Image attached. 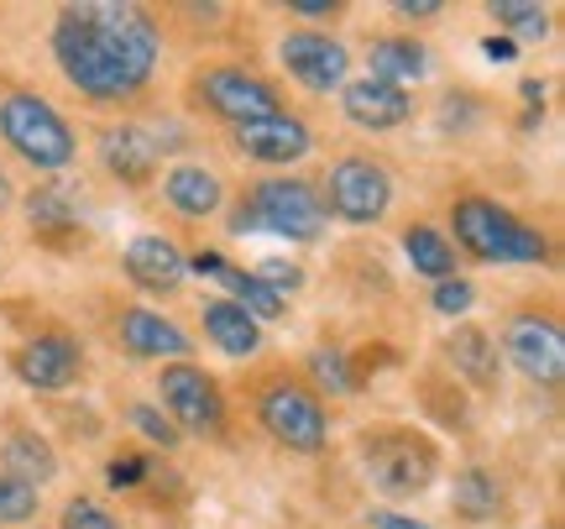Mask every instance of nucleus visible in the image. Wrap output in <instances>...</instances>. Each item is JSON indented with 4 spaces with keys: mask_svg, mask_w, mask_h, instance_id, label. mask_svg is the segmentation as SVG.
<instances>
[{
    "mask_svg": "<svg viewBox=\"0 0 565 529\" xmlns=\"http://www.w3.org/2000/svg\"><path fill=\"white\" fill-rule=\"evenodd\" d=\"M162 414L179 425V435H221L225 430V393L221 378L200 362H162L158 367Z\"/></svg>",
    "mask_w": 565,
    "mask_h": 529,
    "instance_id": "9",
    "label": "nucleus"
},
{
    "mask_svg": "<svg viewBox=\"0 0 565 529\" xmlns=\"http://www.w3.org/2000/svg\"><path fill=\"white\" fill-rule=\"evenodd\" d=\"M58 529H121V519L105 509V504H95V498H68L58 514Z\"/></svg>",
    "mask_w": 565,
    "mask_h": 529,
    "instance_id": "31",
    "label": "nucleus"
},
{
    "mask_svg": "<svg viewBox=\"0 0 565 529\" xmlns=\"http://www.w3.org/2000/svg\"><path fill=\"white\" fill-rule=\"evenodd\" d=\"M121 273L126 284L141 288V294H179L183 278H189V257H183V246L173 236H162V231H141L131 236L121 252Z\"/></svg>",
    "mask_w": 565,
    "mask_h": 529,
    "instance_id": "14",
    "label": "nucleus"
},
{
    "mask_svg": "<svg viewBox=\"0 0 565 529\" xmlns=\"http://www.w3.org/2000/svg\"><path fill=\"white\" fill-rule=\"evenodd\" d=\"M26 221L42 242H63L68 231H79V204L68 194V183H38L26 194Z\"/></svg>",
    "mask_w": 565,
    "mask_h": 529,
    "instance_id": "26",
    "label": "nucleus"
},
{
    "mask_svg": "<svg viewBox=\"0 0 565 529\" xmlns=\"http://www.w3.org/2000/svg\"><path fill=\"white\" fill-rule=\"evenodd\" d=\"M524 100H545V84H540V80H524Z\"/></svg>",
    "mask_w": 565,
    "mask_h": 529,
    "instance_id": "39",
    "label": "nucleus"
},
{
    "mask_svg": "<svg viewBox=\"0 0 565 529\" xmlns=\"http://www.w3.org/2000/svg\"><path fill=\"white\" fill-rule=\"evenodd\" d=\"M482 53H487V59H513L519 47H513V38H487V42H482Z\"/></svg>",
    "mask_w": 565,
    "mask_h": 529,
    "instance_id": "38",
    "label": "nucleus"
},
{
    "mask_svg": "<svg viewBox=\"0 0 565 529\" xmlns=\"http://www.w3.org/2000/svg\"><path fill=\"white\" fill-rule=\"evenodd\" d=\"M116 336H121V351L131 362H162V357L168 362H189L194 357V341L168 315H158L147 305H126L121 320H116Z\"/></svg>",
    "mask_w": 565,
    "mask_h": 529,
    "instance_id": "15",
    "label": "nucleus"
},
{
    "mask_svg": "<svg viewBox=\"0 0 565 529\" xmlns=\"http://www.w3.org/2000/svg\"><path fill=\"white\" fill-rule=\"evenodd\" d=\"M404 257L414 263V273H419V278H429V284L456 278V246H450V236H445L440 225L408 221L404 225Z\"/></svg>",
    "mask_w": 565,
    "mask_h": 529,
    "instance_id": "24",
    "label": "nucleus"
},
{
    "mask_svg": "<svg viewBox=\"0 0 565 529\" xmlns=\"http://www.w3.org/2000/svg\"><path fill=\"white\" fill-rule=\"evenodd\" d=\"M450 509H456V519H466V525L498 519V514H503V483H498V472L461 467L456 472V488H450Z\"/></svg>",
    "mask_w": 565,
    "mask_h": 529,
    "instance_id": "25",
    "label": "nucleus"
},
{
    "mask_svg": "<svg viewBox=\"0 0 565 529\" xmlns=\"http://www.w3.org/2000/svg\"><path fill=\"white\" fill-rule=\"evenodd\" d=\"M288 11H294V17H309V21H324V17H341L345 6L341 0H288Z\"/></svg>",
    "mask_w": 565,
    "mask_h": 529,
    "instance_id": "36",
    "label": "nucleus"
},
{
    "mask_svg": "<svg viewBox=\"0 0 565 529\" xmlns=\"http://www.w3.org/2000/svg\"><path fill=\"white\" fill-rule=\"evenodd\" d=\"M42 509V493L26 488V483H17L11 472H0V525H32Z\"/></svg>",
    "mask_w": 565,
    "mask_h": 529,
    "instance_id": "30",
    "label": "nucleus"
},
{
    "mask_svg": "<svg viewBox=\"0 0 565 529\" xmlns=\"http://www.w3.org/2000/svg\"><path fill=\"white\" fill-rule=\"evenodd\" d=\"M100 163L126 189H147L158 179V142L141 126H110V131H100Z\"/></svg>",
    "mask_w": 565,
    "mask_h": 529,
    "instance_id": "18",
    "label": "nucleus"
},
{
    "mask_svg": "<svg viewBox=\"0 0 565 529\" xmlns=\"http://www.w3.org/2000/svg\"><path fill=\"white\" fill-rule=\"evenodd\" d=\"M0 462H6V472H11L17 483H26V488H38V493H42V483L58 477V451H53V441L38 435V430H11V435L0 441Z\"/></svg>",
    "mask_w": 565,
    "mask_h": 529,
    "instance_id": "22",
    "label": "nucleus"
},
{
    "mask_svg": "<svg viewBox=\"0 0 565 529\" xmlns=\"http://www.w3.org/2000/svg\"><path fill=\"white\" fill-rule=\"evenodd\" d=\"M487 17L498 21V32H519V38H550V11L545 6H524V0H492Z\"/></svg>",
    "mask_w": 565,
    "mask_h": 529,
    "instance_id": "28",
    "label": "nucleus"
},
{
    "mask_svg": "<svg viewBox=\"0 0 565 529\" xmlns=\"http://www.w3.org/2000/svg\"><path fill=\"white\" fill-rule=\"evenodd\" d=\"M471 305H477V288H471V278H461V273L445 278V284H435V294H429V309H435V315H450V320L466 315Z\"/></svg>",
    "mask_w": 565,
    "mask_h": 529,
    "instance_id": "33",
    "label": "nucleus"
},
{
    "mask_svg": "<svg viewBox=\"0 0 565 529\" xmlns=\"http://www.w3.org/2000/svg\"><path fill=\"white\" fill-rule=\"evenodd\" d=\"M200 330L221 357H236V362H246V357L263 351V326H257L242 305H231V299H204L200 305Z\"/></svg>",
    "mask_w": 565,
    "mask_h": 529,
    "instance_id": "20",
    "label": "nucleus"
},
{
    "mask_svg": "<svg viewBox=\"0 0 565 529\" xmlns=\"http://www.w3.org/2000/svg\"><path fill=\"white\" fill-rule=\"evenodd\" d=\"M366 525H372V529H435V525H424V519L398 514V509H372V514H366Z\"/></svg>",
    "mask_w": 565,
    "mask_h": 529,
    "instance_id": "35",
    "label": "nucleus"
},
{
    "mask_svg": "<svg viewBox=\"0 0 565 529\" xmlns=\"http://www.w3.org/2000/svg\"><path fill=\"white\" fill-rule=\"evenodd\" d=\"M162 200L173 204L183 221H210V215H221L225 183L221 173H210L204 163H179L162 173Z\"/></svg>",
    "mask_w": 565,
    "mask_h": 529,
    "instance_id": "21",
    "label": "nucleus"
},
{
    "mask_svg": "<svg viewBox=\"0 0 565 529\" xmlns=\"http://www.w3.org/2000/svg\"><path fill=\"white\" fill-rule=\"evenodd\" d=\"M450 231L471 263H503V267H534L550 263V236L524 215H513L508 204L487 200V194H461L450 200Z\"/></svg>",
    "mask_w": 565,
    "mask_h": 529,
    "instance_id": "2",
    "label": "nucleus"
},
{
    "mask_svg": "<svg viewBox=\"0 0 565 529\" xmlns=\"http://www.w3.org/2000/svg\"><path fill=\"white\" fill-rule=\"evenodd\" d=\"M126 425L137 430L147 446H158V451H179V446H183L179 425H173V420H168L158 404H147V399H137V404L126 409Z\"/></svg>",
    "mask_w": 565,
    "mask_h": 529,
    "instance_id": "29",
    "label": "nucleus"
},
{
    "mask_svg": "<svg viewBox=\"0 0 565 529\" xmlns=\"http://www.w3.org/2000/svg\"><path fill=\"white\" fill-rule=\"evenodd\" d=\"M393 11H398V17H408V21H429V17H440L445 6H440V0H398Z\"/></svg>",
    "mask_w": 565,
    "mask_h": 529,
    "instance_id": "37",
    "label": "nucleus"
},
{
    "mask_svg": "<svg viewBox=\"0 0 565 529\" xmlns=\"http://www.w3.org/2000/svg\"><path fill=\"white\" fill-rule=\"evenodd\" d=\"M503 357L529 383L540 388H561L565 378V336H561V320L555 309H513L503 326Z\"/></svg>",
    "mask_w": 565,
    "mask_h": 529,
    "instance_id": "10",
    "label": "nucleus"
},
{
    "mask_svg": "<svg viewBox=\"0 0 565 529\" xmlns=\"http://www.w3.org/2000/svg\"><path fill=\"white\" fill-rule=\"evenodd\" d=\"M215 284L225 288L221 299H231V305H242L257 326H267V320H282L288 315V299L282 294H273V288L257 278V273H246V267H236V263H221L215 273H210Z\"/></svg>",
    "mask_w": 565,
    "mask_h": 529,
    "instance_id": "23",
    "label": "nucleus"
},
{
    "mask_svg": "<svg viewBox=\"0 0 565 529\" xmlns=\"http://www.w3.org/2000/svg\"><path fill=\"white\" fill-rule=\"evenodd\" d=\"M320 189V204L324 215H335V221L345 225H377L393 210V173H387L377 158H362V152H351V158H341V163H330V173H324V183H315Z\"/></svg>",
    "mask_w": 565,
    "mask_h": 529,
    "instance_id": "8",
    "label": "nucleus"
},
{
    "mask_svg": "<svg viewBox=\"0 0 565 529\" xmlns=\"http://www.w3.org/2000/svg\"><path fill=\"white\" fill-rule=\"evenodd\" d=\"M11 204V179H6V168H0V210Z\"/></svg>",
    "mask_w": 565,
    "mask_h": 529,
    "instance_id": "40",
    "label": "nucleus"
},
{
    "mask_svg": "<svg viewBox=\"0 0 565 529\" xmlns=\"http://www.w3.org/2000/svg\"><path fill=\"white\" fill-rule=\"evenodd\" d=\"M341 116L351 126H362V131H398L414 116V95L362 74V80L341 84Z\"/></svg>",
    "mask_w": 565,
    "mask_h": 529,
    "instance_id": "16",
    "label": "nucleus"
},
{
    "mask_svg": "<svg viewBox=\"0 0 565 529\" xmlns=\"http://www.w3.org/2000/svg\"><path fill=\"white\" fill-rule=\"evenodd\" d=\"M231 142L242 158L263 168H288V163H303L309 152H315V131L303 116L294 110H278V116H267V121H246L231 131Z\"/></svg>",
    "mask_w": 565,
    "mask_h": 529,
    "instance_id": "13",
    "label": "nucleus"
},
{
    "mask_svg": "<svg viewBox=\"0 0 565 529\" xmlns=\"http://www.w3.org/2000/svg\"><path fill=\"white\" fill-rule=\"evenodd\" d=\"M303 383L315 388V393H335V399H345V393H356V367H351V357H345L341 347H315L309 357H303Z\"/></svg>",
    "mask_w": 565,
    "mask_h": 529,
    "instance_id": "27",
    "label": "nucleus"
},
{
    "mask_svg": "<svg viewBox=\"0 0 565 529\" xmlns=\"http://www.w3.org/2000/svg\"><path fill=\"white\" fill-rule=\"evenodd\" d=\"M53 59L84 100L126 105L158 74L162 32L152 11L131 6V0L63 6L58 21H53Z\"/></svg>",
    "mask_w": 565,
    "mask_h": 529,
    "instance_id": "1",
    "label": "nucleus"
},
{
    "mask_svg": "<svg viewBox=\"0 0 565 529\" xmlns=\"http://www.w3.org/2000/svg\"><path fill=\"white\" fill-rule=\"evenodd\" d=\"M246 399H252V414L257 425L278 441L282 451L294 456H320L330 446V414H324V399L303 383L299 372L288 367H267L246 383Z\"/></svg>",
    "mask_w": 565,
    "mask_h": 529,
    "instance_id": "3",
    "label": "nucleus"
},
{
    "mask_svg": "<svg viewBox=\"0 0 565 529\" xmlns=\"http://www.w3.org/2000/svg\"><path fill=\"white\" fill-rule=\"evenodd\" d=\"M330 215L320 204V189L294 173L246 183V194L231 210V236H282V242H320Z\"/></svg>",
    "mask_w": 565,
    "mask_h": 529,
    "instance_id": "4",
    "label": "nucleus"
},
{
    "mask_svg": "<svg viewBox=\"0 0 565 529\" xmlns=\"http://www.w3.org/2000/svg\"><path fill=\"white\" fill-rule=\"evenodd\" d=\"M429 47L408 32H383V38H366V80H383L393 89H408V84L429 80Z\"/></svg>",
    "mask_w": 565,
    "mask_h": 529,
    "instance_id": "19",
    "label": "nucleus"
},
{
    "mask_svg": "<svg viewBox=\"0 0 565 529\" xmlns=\"http://www.w3.org/2000/svg\"><path fill=\"white\" fill-rule=\"evenodd\" d=\"M147 477H152V456H141V451H121V456H110V467H105V483L116 493H137Z\"/></svg>",
    "mask_w": 565,
    "mask_h": 529,
    "instance_id": "32",
    "label": "nucleus"
},
{
    "mask_svg": "<svg viewBox=\"0 0 565 529\" xmlns=\"http://www.w3.org/2000/svg\"><path fill=\"white\" fill-rule=\"evenodd\" d=\"M257 278H263L273 294H282V299H288V294H299V288H303V267H299V263H278V257H267V263L257 267Z\"/></svg>",
    "mask_w": 565,
    "mask_h": 529,
    "instance_id": "34",
    "label": "nucleus"
},
{
    "mask_svg": "<svg viewBox=\"0 0 565 529\" xmlns=\"http://www.w3.org/2000/svg\"><path fill=\"white\" fill-rule=\"evenodd\" d=\"M356 456H362L372 488L387 498H419L440 477V446L419 425H398V420L366 425L356 435Z\"/></svg>",
    "mask_w": 565,
    "mask_h": 529,
    "instance_id": "5",
    "label": "nucleus"
},
{
    "mask_svg": "<svg viewBox=\"0 0 565 529\" xmlns=\"http://www.w3.org/2000/svg\"><path fill=\"white\" fill-rule=\"evenodd\" d=\"M0 142L11 147L21 163L38 168V173H63L79 158L74 126L63 121L42 95H32V89H17V95L0 100Z\"/></svg>",
    "mask_w": 565,
    "mask_h": 529,
    "instance_id": "6",
    "label": "nucleus"
},
{
    "mask_svg": "<svg viewBox=\"0 0 565 529\" xmlns=\"http://www.w3.org/2000/svg\"><path fill=\"white\" fill-rule=\"evenodd\" d=\"M183 100L236 131V126H246V121L278 116L282 89L273 80H263V74L242 68V63H200V68L189 74V84H183Z\"/></svg>",
    "mask_w": 565,
    "mask_h": 529,
    "instance_id": "7",
    "label": "nucleus"
},
{
    "mask_svg": "<svg viewBox=\"0 0 565 529\" xmlns=\"http://www.w3.org/2000/svg\"><path fill=\"white\" fill-rule=\"evenodd\" d=\"M11 372H17L32 393H63V388H74L84 378V347L68 330L47 326L11 351Z\"/></svg>",
    "mask_w": 565,
    "mask_h": 529,
    "instance_id": "12",
    "label": "nucleus"
},
{
    "mask_svg": "<svg viewBox=\"0 0 565 529\" xmlns=\"http://www.w3.org/2000/svg\"><path fill=\"white\" fill-rule=\"evenodd\" d=\"M445 362H450L456 378H466V383L477 388V393H498V383H503V351H498V341H492L482 326H471V320H461V326L445 336Z\"/></svg>",
    "mask_w": 565,
    "mask_h": 529,
    "instance_id": "17",
    "label": "nucleus"
},
{
    "mask_svg": "<svg viewBox=\"0 0 565 529\" xmlns=\"http://www.w3.org/2000/svg\"><path fill=\"white\" fill-rule=\"evenodd\" d=\"M282 74L294 84H303L309 95H330L351 80V53H345L341 38H330L320 27H294L288 38L278 42Z\"/></svg>",
    "mask_w": 565,
    "mask_h": 529,
    "instance_id": "11",
    "label": "nucleus"
}]
</instances>
